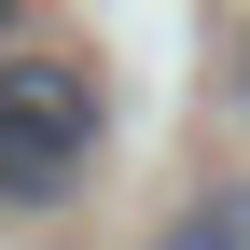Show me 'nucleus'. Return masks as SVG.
Returning a JSON list of instances; mask_svg holds the SVG:
<instances>
[{"label":"nucleus","mask_w":250,"mask_h":250,"mask_svg":"<svg viewBox=\"0 0 250 250\" xmlns=\"http://www.w3.org/2000/svg\"><path fill=\"white\" fill-rule=\"evenodd\" d=\"M98 167V70L83 56H0V208H56Z\"/></svg>","instance_id":"1"},{"label":"nucleus","mask_w":250,"mask_h":250,"mask_svg":"<svg viewBox=\"0 0 250 250\" xmlns=\"http://www.w3.org/2000/svg\"><path fill=\"white\" fill-rule=\"evenodd\" d=\"M0 28H14V0H0Z\"/></svg>","instance_id":"4"},{"label":"nucleus","mask_w":250,"mask_h":250,"mask_svg":"<svg viewBox=\"0 0 250 250\" xmlns=\"http://www.w3.org/2000/svg\"><path fill=\"white\" fill-rule=\"evenodd\" d=\"M236 98H250V42H236Z\"/></svg>","instance_id":"3"},{"label":"nucleus","mask_w":250,"mask_h":250,"mask_svg":"<svg viewBox=\"0 0 250 250\" xmlns=\"http://www.w3.org/2000/svg\"><path fill=\"white\" fill-rule=\"evenodd\" d=\"M153 250H250V181H223V195H195Z\"/></svg>","instance_id":"2"}]
</instances>
